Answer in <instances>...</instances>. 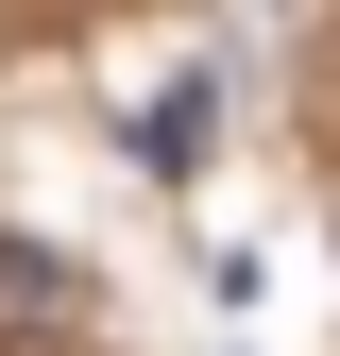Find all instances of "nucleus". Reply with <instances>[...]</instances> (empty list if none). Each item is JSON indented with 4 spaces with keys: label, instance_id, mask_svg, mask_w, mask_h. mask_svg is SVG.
<instances>
[{
    "label": "nucleus",
    "instance_id": "nucleus-1",
    "mask_svg": "<svg viewBox=\"0 0 340 356\" xmlns=\"http://www.w3.org/2000/svg\"><path fill=\"white\" fill-rule=\"evenodd\" d=\"M204 119H222V85H170V102L137 119V153H153V170H187V153H204Z\"/></svg>",
    "mask_w": 340,
    "mask_h": 356
}]
</instances>
